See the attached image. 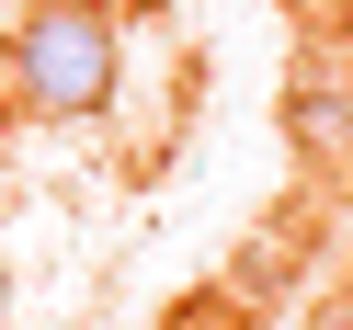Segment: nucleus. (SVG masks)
<instances>
[{
	"label": "nucleus",
	"mask_w": 353,
	"mask_h": 330,
	"mask_svg": "<svg viewBox=\"0 0 353 330\" xmlns=\"http://www.w3.org/2000/svg\"><path fill=\"white\" fill-rule=\"evenodd\" d=\"M0 125H12V114H0Z\"/></svg>",
	"instance_id": "nucleus-4"
},
{
	"label": "nucleus",
	"mask_w": 353,
	"mask_h": 330,
	"mask_svg": "<svg viewBox=\"0 0 353 330\" xmlns=\"http://www.w3.org/2000/svg\"><path fill=\"white\" fill-rule=\"evenodd\" d=\"M125 80V23L114 0H23L0 34V114L23 125H92Z\"/></svg>",
	"instance_id": "nucleus-1"
},
{
	"label": "nucleus",
	"mask_w": 353,
	"mask_h": 330,
	"mask_svg": "<svg viewBox=\"0 0 353 330\" xmlns=\"http://www.w3.org/2000/svg\"><path fill=\"white\" fill-rule=\"evenodd\" d=\"M285 137H296L307 160H342L353 148V80L342 69H296L285 80Z\"/></svg>",
	"instance_id": "nucleus-2"
},
{
	"label": "nucleus",
	"mask_w": 353,
	"mask_h": 330,
	"mask_svg": "<svg viewBox=\"0 0 353 330\" xmlns=\"http://www.w3.org/2000/svg\"><path fill=\"white\" fill-rule=\"evenodd\" d=\"M319 330H353V296H330V307H319Z\"/></svg>",
	"instance_id": "nucleus-3"
}]
</instances>
